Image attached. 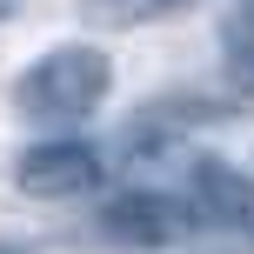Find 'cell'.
Returning a JSON list of instances; mask_svg holds the SVG:
<instances>
[{
	"label": "cell",
	"instance_id": "cell-1",
	"mask_svg": "<svg viewBox=\"0 0 254 254\" xmlns=\"http://www.w3.org/2000/svg\"><path fill=\"white\" fill-rule=\"evenodd\" d=\"M107 87H114V67L101 47H54L13 80V107L40 127H74L107 101Z\"/></svg>",
	"mask_w": 254,
	"mask_h": 254
},
{
	"label": "cell",
	"instance_id": "cell-2",
	"mask_svg": "<svg viewBox=\"0 0 254 254\" xmlns=\"http://www.w3.org/2000/svg\"><path fill=\"white\" fill-rule=\"evenodd\" d=\"M188 214L207 221L214 234H228L241 254H254V174H241L234 161L201 154L188 174Z\"/></svg>",
	"mask_w": 254,
	"mask_h": 254
},
{
	"label": "cell",
	"instance_id": "cell-3",
	"mask_svg": "<svg viewBox=\"0 0 254 254\" xmlns=\"http://www.w3.org/2000/svg\"><path fill=\"white\" fill-rule=\"evenodd\" d=\"M13 188L34 194V201H74V194L101 188V154H94L87 140H40V147H20Z\"/></svg>",
	"mask_w": 254,
	"mask_h": 254
},
{
	"label": "cell",
	"instance_id": "cell-4",
	"mask_svg": "<svg viewBox=\"0 0 254 254\" xmlns=\"http://www.w3.org/2000/svg\"><path fill=\"white\" fill-rule=\"evenodd\" d=\"M101 221H107V234L127 241V248H167V241H181V234H188L194 214H188L181 201H167V194L134 188V194H114Z\"/></svg>",
	"mask_w": 254,
	"mask_h": 254
},
{
	"label": "cell",
	"instance_id": "cell-5",
	"mask_svg": "<svg viewBox=\"0 0 254 254\" xmlns=\"http://www.w3.org/2000/svg\"><path fill=\"white\" fill-rule=\"evenodd\" d=\"M174 7H188V0H80V20L87 27H147Z\"/></svg>",
	"mask_w": 254,
	"mask_h": 254
},
{
	"label": "cell",
	"instance_id": "cell-6",
	"mask_svg": "<svg viewBox=\"0 0 254 254\" xmlns=\"http://www.w3.org/2000/svg\"><path fill=\"white\" fill-rule=\"evenodd\" d=\"M221 40H228V74L241 80V87H254V0L228 20V34H221Z\"/></svg>",
	"mask_w": 254,
	"mask_h": 254
},
{
	"label": "cell",
	"instance_id": "cell-7",
	"mask_svg": "<svg viewBox=\"0 0 254 254\" xmlns=\"http://www.w3.org/2000/svg\"><path fill=\"white\" fill-rule=\"evenodd\" d=\"M13 13H20V0H0V20H13Z\"/></svg>",
	"mask_w": 254,
	"mask_h": 254
},
{
	"label": "cell",
	"instance_id": "cell-8",
	"mask_svg": "<svg viewBox=\"0 0 254 254\" xmlns=\"http://www.w3.org/2000/svg\"><path fill=\"white\" fill-rule=\"evenodd\" d=\"M0 254H34V248H13V241H0Z\"/></svg>",
	"mask_w": 254,
	"mask_h": 254
}]
</instances>
